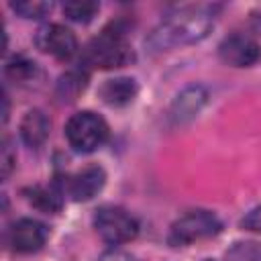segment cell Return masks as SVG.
I'll return each mask as SVG.
<instances>
[{
    "label": "cell",
    "instance_id": "obj_5",
    "mask_svg": "<svg viewBox=\"0 0 261 261\" xmlns=\"http://www.w3.org/2000/svg\"><path fill=\"white\" fill-rule=\"evenodd\" d=\"M96 232L110 245H122L137 237L139 222L118 206H102L94 216Z\"/></svg>",
    "mask_w": 261,
    "mask_h": 261
},
{
    "label": "cell",
    "instance_id": "obj_4",
    "mask_svg": "<svg viewBox=\"0 0 261 261\" xmlns=\"http://www.w3.org/2000/svg\"><path fill=\"white\" fill-rule=\"evenodd\" d=\"M222 228L218 216L208 210H192L177 218L171 224L169 230V245L173 247H184L190 243H198L202 239H210L218 234Z\"/></svg>",
    "mask_w": 261,
    "mask_h": 261
},
{
    "label": "cell",
    "instance_id": "obj_16",
    "mask_svg": "<svg viewBox=\"0 0 261 261\" xmlns=\"http://www.w3.org/2000/svg\"><path fill=\"white\" fill-rule=\"evenodd\" d=\"M10 8L22 18H41L53 8V4L43 0H18V2H10Z\"/></svg>",
    "mask_w": 261,
    "mask_h": 261
},
{
    "label": "cell",
    "instance_id": "obj_22",
    "mask_svg": "<svg viewBox=\"0 0 261 261\" xmlns=\"http://www.w3.org/2000/svg\"><path fill=\"white\" fill-rule=\"evenodd\" d=\"M204 261H214V259H204Z\"/></svg>",
    "mask_w": 261,
    "mask_h": 261
},
{
    "label": "cell",
    "instance_id": "obj_1",
    "mask_svg": "<svg viewBox=\"0 0 261 261\" xmlns=\"http://www.w3.org/2000/svg\"><path fill=\"white\" fill-rule=\"evenodd\" d=\"M214 24V14L208 8H181L167 16L157 31H153L151 43L155 49H169L175 45H188L204 39Z\"/></svg>",
    "mask_w": 261,
    "mask_h": 261
},
{
    "label": "cell",
    "instance_id": "obj_8",
    "mask_svg": "<svg viewBox=\"0 0 261 261\" xmlns=\"http://www.w3.org/2000/svg\"><path fill=\"white\" fill-rule=\"evenodd\" d=\"M47 226L35 218H18L8 228V243L18 253H35L47 241Z\"/></svg>",
    "mask_w": 261,
    "mask_h": 261
},
{
    "label": "cell",
    "instance_id": "obj_15",
    "mask_svg": "<svg viewBox=\"0 0 261 261\" xmlns=\"http://www.w3.org/2000/svg\"><path fill=\"white\" fill-rule=\"evenodd\" d=\"M98 8H100V4L94 0H67L63 4V14L73 22L86 24L96 16Z\"/></svg>",
    "mask_w": 261,
    "mask_h": 261
},
{
    "label": "cell",
    "instance_id": "obj_11",
    "mask_svg": "<svg viewBox=\"0 0 261 261\" xmlns=\"http://www.w3.org/2000/svg\"><path fill=\"white\" fill-rule=\"evenodd\" d=\"M137 92L139 86L133 77H114V80H106L100 86V98L108 106H124L135 100Z\"/></svg>",
    "mask_w": 261,
    "mask_h": 261
},
{
    "label": "cell",
    "instance_id": "obj_18",
    "mask_svg": "<svg viewBox=\"0 0 261 261\" xmlns=\"http://www.w3.org/2000/svg\"><path fill=\"white\" fill-rule=\"evenodd\" d=\"M35 71H37V65H35L31 59L22 57V55L14 57V59L8 61V65H6V75H8L10 80H14V82H29V80L35 75Z\"/></svg>",
    "mask_w": 261,
    "mask_h": 261
},
{
    "label": "cell",
    "instance_id": "obj_17",
    "mask_svg": "<svg viewBox=\"0 0 261 261\" xmlns=\"http://www.w3.org/2000/svg\"><path fill=\"white\" fill-rule=\"evenodd\" d=\"M226 261H261V245L253 241L234 243L226 251Z\"/></svg>",
    "mask_w": 261,
    "mask_h": 261
},
{
    "label": "cell",
    "instance_id": "obj_21",
    "mask_svg": "<svg viewBox=\"0 0 261 261\" xmlns=\"http://www.w3.org/2000/svg\"><path fill=\"white\" fill-rule=\"evenodd\" d=\"M100 261H137V259L130 253H124V251H118V249H110L100 257Z\"/></svg>",
    "mask_w": 261,
    "mask_h": 261
},
{
    "label": "cell",
    "instance_id": "obj_20",
    "mask_svg": "<svg viewBox=\"0 0 261 261\" xmlns=\"http://www.w3.org/2000/svg\"><path fill=\"white\" fill-rule=\"evenodd\" d=\"M12 165H14V157L10 153V145H8V141H4V147H2V177L4 179L10 175Z\"/></svg>",
    "mask_w": 261,
    "mask_h": 261
},
{
    "label": "cell",
    "instance_id": "obj_3",
    "mask_svg": "<svg viewBox=\"0 0 261 261\" xmlns=\"http://www.w3.org/2000/svg\"><path fill=\"white\" fill-rule=\"evenodd\" d=\"M65 139L73 151L92 153L98 147H102L104 141L108 139V124L100 114L92 110H82L67 120Z\"/></svg>",
    "mask_w": 261,
    "mask_h": 261
},
{
    "label": "cell",
    "instance_id": "obj_7",
    "mask_svg": "<svg viewBox=\"0 0 261 261\" xmlns=\"http://www.w3.org/2000/svg\"><path fill=\"white\" fill-rule=\"evenodd\" d=\"M218 55L226 65L232 67H251L253 63L259 61L261 57V47L255 39H251L249 35L243 33H234L230 37H226L220 47H218Z\"/></svg>",
    "mask_w": 261,
    "mask_h": 261
},
{
    "label": "cell",
    "instance_id": "obj_6",
    "mask_svg": "<svg viewBox=\"0 0 261 261\" xmlns=\"http://www.w3.org/2000/svg\"><path fill=\"white\" fill-rule=\"evenodd\" d=\"M35 43L41 51H45V53H49L61 61L71 59L77 51V39H75L73 31L59 24V22H51V24L41 27L37 31Z\"/></svg>",
    "mask_w": 261,
    "mask_h": 261
},
{
    "label": "cell",
    "instance_id": "obj_12",
    "mask_svg": "<svg viewBox=\"0 0 261 261\" xmlns=\"http://www.w3.org/2000/svg\"><path fill=\"white\" fill-rule=\"evenodd\" d=\"M204 102H206V92H204V88L192 86V88L184 90V92L175 98V102H173V106H171V118H173L175 122H184V120L196 116V114L200 112V108L204 106Z\"/></svg>",
    "mask_w": 261,
    "mask_h": 261
},
{
    "label": "cell",
    "instance_id": "obj_14",
    "mask_svg": "<svg viewBox=\"0 0 261 261\" xmlns=\"http://www.w3.org/2000/svg\"><path fill=\"white\" fill-rule=\"evenodd\" d=\"M86 86H88V73L82 67L69 69L57 82V98L61 102H73L86 90Z\"/></svg>",
    "mask_w": 261,
    "mask_h": 261
},
{
    "label": "cell",
    "instance_id": "obj_2",
    "mask_svg": "<svg viewBox=\"0 0 261 261\" xmlns=\"http://www.w3.org/2000/svg\"><path fill=\"white\" fill-rule=\"evenodd\" d=\"M135 59L133 47L126 41V29L120 22L106 27L96 39H92L84 51V63L100 69L124 67Z\"/></svg>",
    "mask_w": 261,
    "mask_h": 261
},
{
    "label": "cell",
    "instance_id": "obj_13",
    "mask_svg": "<svg viewBox=\"0 0 261 261\" xmlns=\"http://www.w3.org/2000/svg\"><path fill=\"white\" fill-rule=\"evenodd\" d=\"M24 198L31 206H35L41 212L47 214H55L61 210L63 200H61V192L57 188H47V186H31L24 190Z\"/></svg>",
    "mask_w": 261,
    "mask_h": 261
},
{
    "label": "cell",
    "instance_id": "obj_19",
    "mask_svg": "<svg viewBox=\"0 0 261 261\" xmlns=\"http://www.w3.org/2000/svg\"><path fill=\"white\" fill-rule=\"evenodd\" d=\"M241 226L247 228V230H255V232H261V206L253 208L243 220H241Z\"/></svg>",
    "mask_w": 261,
    "mask_h": 261
},
{
    "label": "cell",
    "instance_id": "obj_10",
    "mask_svg": "<svg viewBox=\"0 0 261 261\" xmlns=\"http://www.w3.org/2000/svg\"><path fill=\"white\" fill-rule=\"evenodd\" d=\"M49 130H51V122H49L47 114L39 108L29 110L20 120V139L24 141L27 147L39 149L47 141Z\"/></svg>",
    "mask_w": 261,
    "mask_h": 261
},
{
    "label": "cell",
    "instance_id": "obj_9",
    "mask_svg": "<svg viewBox=\"0 0 261 261\" xmlns=\"http://www.w3.org/2000/svg\"><path fill=\"white\" fill-rule=\"evenodd\" d=\"M104 184H106L104 169L98 165H88L67 179L65 190L75 202H86V200H92L104 188Z\"/></svg>",
    "mask_w": 261,
    "mask_h": 261
}]
</instances>
